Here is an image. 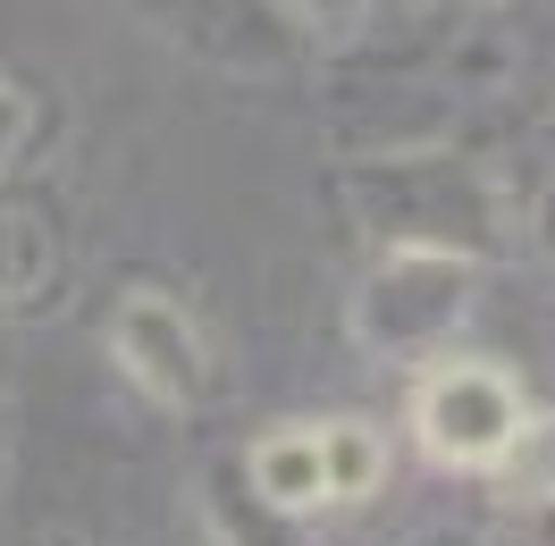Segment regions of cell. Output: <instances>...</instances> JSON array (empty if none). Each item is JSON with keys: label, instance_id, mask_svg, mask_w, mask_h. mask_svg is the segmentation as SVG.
Returning a JSON list of instances; mask_svg holds the SVG:
<instances>
[{"label": "cell", "instance_id": "obj_1", "mask_svg": "<svg viewBox=\"0 0 555 546\" xmlns=\"http://www.w3.org/2000/svg\"><path fill=\"white\" fill-rule=\"evenodd\" d=\"M353 219L362 236L379 244H413V252H496L505 227H514V203L505 185L454 152H387V160H362L353 169Z\"/></svg>", "mask_w": 555, "mask_h": 546}, {"label": "cell", "instance_id": "obj_2", "mask_svg": "<svg viewBox=\"0 0 555 546\" xmlns=\"http://www.w3.org/2000/svg\"><path fill=\"white\" fill-rule=\"evenodd\" d=\"M472 286H480V261L472 252H413V244H387L371 277L353 286V337L371 353H396L413 362L429 344H447L472 311Z\"/></svg>", "mask_w": 555, "mask_h": 546}, {"label": "cell", "instance_id": "obj_3", "mask_svg": "<svg viewBox=\"0 0 555 546\" xmlns=\"http://www.w3.org/2000/svg\"><path fill=\"white\" fill-rule=\"evenodd\" d=\"M413 429L429 445V463H447V471H505V463H521V445H530V412H521L505 370L447 362V370H421Z\"/></svg>", "mask_w": 555, "mask_h": 546}, {"label": "cell", "instance_id": "obj_4", "mask_svg": "<svg viewBox=\"0 0 555 546\" xmlns=\"http://www.w3.org/2000/svg\"><path fill=\"white\" fill-rule=\"evenodd\" d=\"M109 353H118V370L135 378L152 404H169V412H194L210 395V337L177 295H127L109 311Z\"/></svg>", "mask_w": 555, "mask_h": 546}, {"label": "cell", "instance_id": "obj_5", "mask_svg": "<svg viewBox=\"0 0 555 546\" xmlns=\"http://www.w3.org/2000/svg\"><path fill=\"white\" fill-rule=\"evenodd\" d=\"M152 17L219 68H286L304 42L278 0H152Z\"/></svg>", "mask_w": 555, "mask_h": 546}, {"label": "cell", "instance_id": "obj_6", "mask_svg": "<svg viewBox=\"0 0 555 546\" xmlns=\"http://www.w3.org/2000/svg\"><path fill=\"white\" fill-rule=\"evenodd\" d=\"M253 496L286 521L328 505V479H320V429H270L253 445Z\"/></svg>", "mask_w": 555, "mask_h": 546}, {"label": "cell", "instance_id": "obj_7", "mask_svg": "<svg viewBox=\"0 0 555 546\" xmlns=\"http://www.w3.org/2000/svg\"><path fill=\"white\" fill-rule=\"evenodd\" d=\"M387 471L379 454V429H362V420H328L320 429V479H328V505H353V496H371Z\"/></svg>", "mask_w": 555, "mask_h": 546}, {"label": "cell", "instance_id": "obj_8", "mask_svg": "<svg viewBox=\"0 0 555 546\" xmlns=\"http://www.w3.org/2000/svg\"><path fill=\"white\" fill-rule=\"evenodd\" d=\"M51 270V236H42L35 219H17V210H0V311L26 303Z\"/></svg>", "mask_w": 555, "mask_h": 546}, {"label": "cell", "instance_id": "obj_9", "mask_svg": "<svg viewBox=\"0 0 555 546\" xmlns=\"http://www.w3.org/2000/svg\"><path fill=\"white\" fill-rule=\"evenodd\" d=\"M278 9L295 17V35H312V42H353L371 26V0H278Z\"/></svg>", "mask_w": 555, "mask_h": 546}, {"label": "cell", "instance_id": "obj_10", "mask_svg": "<svg viewBox=\"0 0 555 546\" xmlns=\"http://www.w3.org/2000/svg\"><path fill=\"white\" fill-rule=\"evenodd\" d=\"M26 143H35V102H26L17 84H0V169H9Z\"/></svg>", "mask_w": 555, "mask_h": 546}, {"label": "cell", "instance_id": "obj_11", "mask_svg": "<svg viewBox=\"0 0 555 546\" xmlns=\"http://www.w3.org/2000/svg\"><path fill=\"white\" fill-rule=\"evenodd\" d=\"M530 244H539V261L555 270V177L539 185V203H530Z\"/></svg>", "mask_w": 555, "mask_h": 546}, {"label": "cell", "instance_id": "obj_12", "mask_svg": "<svg viewBox=\"0 0 555 546\" xmlns=\"http://www.w3.org/2000/svg\"><path fill=\"white\" fill-rule=\"evenodd\" d=\"M404 546H480V530H472V521H429V530H413Z\"/></svg>", "mask_w": 555, "mask_h": 546}, {"label": "cell", "instance_id": "obj_13", "mask_svg": "<svg viewBox=\"0 0 555 546\" xmlns=\"http://www.w3.org/2000/svg\"><path fill=\"white\" fill-rule=\"evenodd\" d=\"M530 546H555V496H539V505H530Z\"/></svg>", "mask_w": 555, "mask_h": 546}]
</instances>
